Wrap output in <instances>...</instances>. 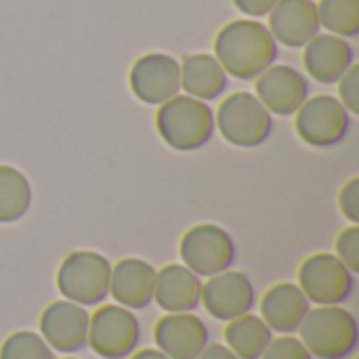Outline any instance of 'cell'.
<instances>
[{
  "label": "cell",
  "instance_id": "1",
  "mask_svg": "<svg viewBox=\"0 0 359 359\" xmlns=\"http://www.w3.org/2000/svg\"><path fill=\"white\" fill-rule=\"evenodd\" d=\"M215 57L225 74L238 80H252L276 63L278 42L261 21L238 19L217 34Z\"/></svg>",
  "mask_w": 359,
  "mask_h": 359
},
{
  "label": "cell",
  "instance_id": "2",
  "mask_svg": "<svg viewBox=\"0 0 359 359\" xmlns=\"http://www.w3.org/2000/svg\"><path fill=\"white\" fill-rule=\"evenodd\" d=\"M303 345L313 358L345 359L359 343L355 316L339 305H318L309 309L299 326Z\"/></svg>",
  "mask_w": 359,
  "mask_h": 359
},
{
  "label": "cell",
  "instance_id": "3",
  "mask_svg": "<svg viewBox=\"0 0 359 359\" xmlns=\"http://www.w3.org/2000/svg\"><path fill=\"white\" fill-rule=\"evenodd\" d=\"M156 128L164 143L177 151H196L215 135V114L206 101L175 95L160 105Z\"/></svg>",
  "mask_w": 359,
  "mask_h": 359
},
{
  "label": "cell",
  "instance_id": "4",
  "mask_svg": "<svg viewBox=\"0 0 359 359\" xmlns=\"http://www.w3.org/2000/svg\"><path fill=\"white\" fill-rule=\"evenodd\" d=\"M111 265L95 250H76L63 259L57 271V288L65 301L82 307L99 305L109 294Z\"/></svg>",
  "mask_w": 359,
  "mask_h": 359
},
{
  "label": "cell",
  "instance_id": "5",
  "mask_svg": "<svg viewBox=\"0 0 359 359\" xmlns=\"http://www.w3.org/2000/svg\"><path fill=\"white\" fill-rule=\"evenodd\" d=\"M223 139L236 147H259L273 130V114L252 93L229 95L215 118Z\"/></svg>",
  "mask_w": 359,
  "mask_h": 359
},
{
  "label": "cell",
  "instance_id": "6",
  "mask_svg": "<svg viewBox=\"0 0 359 359\" xmlns=\"http://www.w3.org/2000/svg\"><path fill=\"white\" fill-rule=\"evenodd\" d=\"M141 341V324L122 305L99 307L88 322L86 345L103 359L128 358Z\"/></svg>",
  "mask_w": 359,
  "mask_h": 359
},
{
  "label": "cell",
  "instance_id": "7",
  "mask_svg": "<svg viewBox=\"0 0 359 359\" xmlns=\"http://www.w3.org/2000/svg\"><path fill=\"white\" fill-rule=\"evenodd\" d=\"M179 252L183 265L204 278L227 271L236 261V244L231 236L223 227L210 223H202L185 231Z\"/></svg>",
  "mask_w": 359,
  "mask_h": 359
},
{
  "label": "cell",
  "instance_id": "8",
  "mask_svg": "<svg viewBox=\"0 0 359 359\" xmlns=\"http://www.w3.org/2000/svg\"><path fill=\"white\" fill-rule=\"evenodd\" d=\"M299 288L309 303L341 305L351 297L355 278L337 255L318 252L303 261L299 269Z\"/></svg>",
  "mask_w": 359,
  "mask_h": 359
},
{
  "label": "cell",
  "instance_id": "9",
  "mask_svg": "<svg viewBox=\"0 0 359 359\" xmlns=\"http://www.w3.org/2000/svg\"><path fill=\"white\" fill-rule=\"evenodd\" d=\"M349 126L351 114L330 95L311 97L297 111V133L313 147H332L341 143L347 137Z\"/></svg>",
  "mask_w": 359,
  "mask_h": 359
},
{
  "label": "cell",
  "instance_id": "10",
  "mask_svg": "<svg viewBox=\"0 0 359 359\" xmlns=\"http://www.w3.org/2000/svg\"><path fill=\"white\" fill-rule=\"evenodd\" d=\"M130 90L147 105H162L181 90V63L166 53H147L130 67Z\"/></svg>",
  "mask_w": 359,
  "mask_h": 359
},
{
  "label": "cell",
  "instance_id": "11",
  "mask_svg": "<svg viewBox=\"0 0 359 359\" xmlns=\"http://www.w3.org/2000/svg\"><path fill=\"white\" fill-rule=\"evenodd\" d=\"M88 311L72 301H55L40 316V337L57 353H78L88 339Z\"/></svg>",
  "mask_w": 359,
  "mask_h": 359
},
{
  "label": "cell",
  "instance_id": "12",
  "mask_svg": "<svg viewBox=\"0 0 359 359\" xmlns=\"http://www.w3.org/2000/svg\"><path fill=\"white\" fill-rule=\"evenodd\" d=\"M255 286L242 271H221L202 284L200 303L219 322H231L255 307Z\"/></svg>",
  "mask_w": 359,
  "mask_h": 359
},
{
  "label": "cell",
  "instance_id": "13",
  "mask_svg": "<svg viewBox=\"0 0 359 359\" xmlns=\"http://www.w3.org/2000/svg\"><path fill=\"white\" fill-rule=\"evenodd\" d=\"M259 101L276 116H292L309 99L307 78L290 65H271L257 80Z\"/></svg>",
  "mask_w": 359,
  "mask_h": 359
},
{
  "label": "cell",
  "instance_id": "14",
  "mask_svg": "<svg viewBox=\"0 0 359 359\" xmlns=\"http://www.w3.org/2000/svg\"><path fill=\"white\" fill-rule=\"evenodd\" d=\"M208 326L189 313H168L158 320L154 328V341L158 349L170 359H196L208 345Z\"/></svg>",
  "mask_w": 359,
  "mask_h": 359
},
{
  "label": "cell",
  "instance_id": "15",
  "mask_svg": "<svg viewBox=\"0 0 359 359\" xmlns=\"http://www.w3.org/2000/svg\"><path fill=\"white\" fill-rule=\"evenodd\" d=\"M320 15L313 0H278L269 13V32L290 48L305 46L320 34Z\"/></svg>",
  "mask_w": 359,
  "mask_h": 359
},
{
  "label": "cell",
  "instance_id": "16",
  "mask_svg": "<svg viewBox=\"0 0 359 359\" xmlns=\"http://www.w3.org/2000/svg\"><path fill=\"white\" fill-rule=\"evenodd\" d=\"M156 269L143 259H122L111 267L109 294L126 309H145L154 303Z\"/></svg>",
  "mask_w": 359,
  "mask_h": 359
},
{
  "label": "cell",
  "instance_id": "17",
  "mask_svg": "<svg viewBox=\"0 0 359 359\" xmlns=\"http://www.w3.org/2000/svg\"><path fill=\"white\" fill-rule=\"evenodd\" d=\"M303 63L313 80L322 84H334L353 65V48L341 36L318 34L305 44Z\"/></svg>",
  "mask_w": 359,
  "mask_h": 359
},
{
  "label": "cell",
  "instance_id": "18",
  "mask_svg": "<svg viewBox=\"0 0 359 359\" xmlns=\"http://www.w3.org/2000/svg\"><path fill=\"white\" fill-rule=\"evenodd\" d=\"M202 280L185 265H166L156 273L154 301L168 313H189L200 305Z\"/></svg>",
  "mask_w": 359,
  "mask_h": 359
},
{
  "label": "cell",
  "instance_id": "19",
  "mask_svg": "<svg viewBox=\"0 0 359 359\" xmlns=\"http://www.w3.org/2000/svg\"><path fill=\"white\" fill-rule=\"evenodd\" d=\"M309 311V301L299 288V284L282 282L271 286L261 301V318L263 322L280 332L294 334Z\"/></svg>",
  "mask_w": 359,
  "mask_h": 359
},
{
  "label": "cell",
  "instance_id": "20",
  "mask_svg": "<svg viewBox=\"0 0 359 359\" xmlns=\"http://www.w3.org/2000/svg\"><path fill=\"white\" fill-rule=\"evenodd\" d=\"M181 88L200 101L219 99L227 88V74L215 55H187L181 63Z\"/></svg>",
  "mask_w": 359,
  "mask_h": 359
},
{
  "label": "cell",
  "instance_id": "21",
  "mask_svg": "<svg viewBox=\"0 0 359 359\" xmlns=\"http://www.w3.org/2000/svg\"><path fill=\"white\" fill-rule=\"evenodd\" d=\"M273 339V330L263 322V318L244 313L225 328V343L240 359H261L263 351Z\"/></svg>",
  "mask_w": 359,
  "mask_h": 359
},
{
  "label": "cell",
  "instance_id": "22",
  "mask_svg": "<svg viewBox=\"0 0 359 359\" xmlns=\"http://www.w3.org/2000/svg\"><path fill=\"white\" fill-rule=\"evenodd\" d=\"M32 206V187L27 177L15 166L0 164V223H17Z\"/></svg>",
  "mask_w": 359,
  "mask_h": 359
},
{
  "label": "cell",
  "instance_id": "23",
  "mask_svg": "<svg viewBox=\"0 0 359 359\" xmlns=\"http://www.w3.org/2000/svg\"><path fill=\"white\" fill-rule=\"evenodd\" d=\"M320 25L341 38L359 34V0H322L318 4Z\"/></svg>",
  "mask_w": 359,
  "mask_h": 359
},
{
  "label": "cell",
  "instance_id": "24",
  "mask_svg": "<svg viewBox=\"0 0 359 359\" xmlns=\"http://www.w3.org/2000/svg\"><path fill=\"white\" fill-rule=\"evenodd\" d=\"M0 359H55V351L40 334L19 330L2 343Z\"/></svg>",
  "mask_w": 359,
  "mask_h": 359
},
{
  "label": "cell",
  "instance_id": "25",
  "mask_svg": "<svg viewBox=\"0 0 359 359\" xmlns=\"http://www.w3.org/2000/svg\"><path fill=\"white\" fill-rule=\"evenodd\" d=\"M261 359H313V355L307 351L301 339L280 337V339H271Z\"/></svg>",
  "mask_w": 359,
  "mask_h": 359
},
{
  "label": "cell",
  "instance_id": "26",
  "mask_svg": "<svg viewBox=\"0 0 359 359\" xmlns=\"http://www.w3.org/2000/svg\"><path fill=\"white\" fill-rule=\"evenodd\" d=\"M337 257L355 276L359 273V227L351 225L343 229L337 238Z\"/></svg>",
  "mask_w": 359,
  "mask_h": 359
},
{
  "label": "cell",
  "instance_id": "27",
  "mask_svg": "<svg viewBox=\"0 0 359 359\" xmlns=\"http://www.w3.org/2000/svg\"><path fill=\"white\" fill-rule=\"evenodd\" d=\"M339 95L341 103L349 114H359V65L353 63L345 76L339 80Z\"/></svg>",
  "mask_w": 359,
  "mask_h": 359
},
{
  "label": "cell",
  "instance_id": "28",
  "mask_svg": "<svg viewBox=\"0 0 359 359\" xmlns=\"http://www.w3.org/2000/svg\"><path fill=\"white\" fill-rule=\"evenodd\" d=\"M339 204H341V210L343 215L353 223H359V177L349 179L343 189H341V196H339Z\"/></svg>",
  "mask_w": 359,
  "mask_h": 359
},
{
  "label": "cell",
  "instance_id": "29",
  "mask_svg": "<svg viewBox=\"0 0 359 359\" xmlns=\"http://www.w3.org/2000/svg\"><path fill=\"white\" fill-rule=\"evenodd\" d=\"M236 8L248 17H265L278 4V0H233Z\"/></svg>",
  "mask_w": 359,
  "mask_h": 359
},
{
  "label": "cell",
  "instance_id": "30",
  "mask_svg": "<svg viewBox=\"0 0 359 359\" xmlns=\"http://www.w3.org/2000/svg\"><path fill=\"white\" fill-rule=\"evenodd\" d=\"M196 359H240L227 345H206Z\"/></svg>",
  "mask_w": 359,
  "mask_h": 359
},
{
  "label": "cell",
  "instance_id": "31",
  "mask_svg": "<svg viewBox=\"0 0 359 359\" xmlns=\"http://www.w3.org/2000/svg\"><path fill=\"white\" fill-rule=\"evenodd\" d=\"M130 359H170V358H166L160 349H143V351L135 353Z\"/></svg>",
  "mask_w": 359,
  "mask_h": 359
},
{
  "label": "cell",
  "instance_id": "32",
  "mask_svg": "<svg viewBox=\"0 0 359 359\" xmlns=\"http://www.w3.org/2000/svg\"><path fill=\"white\" fill-rule=\"evenodd\" d=\"M63 359H76V358H63Z\"/></svg>",
  "mask_w": 359,
  "mask_h": 359
}]
</instances>
